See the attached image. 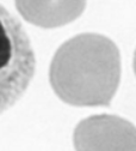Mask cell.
<instances>
[{
	"mask_svg": "<svg viewBox=\"0 0 136 151\" xmlns=\"http://www.w3.org/2000/svg\"><path fill=\"white\" fill-rule=\"evenodd\" d=\"M35 70L36 58L28 32L0 4V115L23 97Z\"/></svg>",
	"mask_w": 136,
	"mask_h": 151,
	"instance_id": "obj_1",
	"label": "cell"
}]
</instances>
